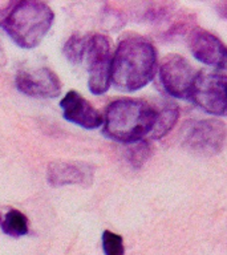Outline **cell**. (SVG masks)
<instances>
[{
  "label": "cell",
  "mask_w": 227,
  "mask_h": 255,
  "mask_svg": "<svg viewBox=\"0 0 227 255\" xmlns=\"http://www.w3.org/2000/svg\"><path fill=\"white\" fill-rule=\"evenodd\" d=\"M226 125L219 120L189 121L182 128V143L197 154L214 155L221 151L226 139Z\"/></svg>",
  "instance_id": "6"
},
{
  "label": "cell",
  "mask_w": 227,
  "mask_h": 255,
  "mask_svg": "<svg viewBox=\"0 0 227 255\" xmlns=\"http://www.w3.org/2000/svg\"><path fill=\"white\" fill-rule=\"evenodd\" d=\"M88 37H84L81 35H73L68 40L64 45V53L67 59L73 64H79L84 60V53H85V47H87Z\"/></svg>",
  "instance_id": "14"
},
{
  "label": "cell",
  "mask_w": 227,
  "mask_h": 255,
  "mask_svg": "<svg viewBox=\"0 0 227 255\" xmlns=\"http://www.w3.org/2000/svg\"><path fill=\"white\" fill-rule=\"evenodd\" d=\"M1 230L11 237H21L28 233V218L21 211L11 209L3 217V222L0 225Z\"/></svg>",
  "instance_id": "13"
},
{
  "label": "cell",
  "mask_w": 227,
  "mask_h": 255,
  "mask_svg": "<svg viewBox=\"0 0 227 255\" xmlns=\"http://www.w3.org/2000/svg\"><path fill=\"white\" fill-rule=\"evenodd\" d=\"M179 116V111L177 107H169L163 109L162 112H157V119L153 125V129L149 133L151 138L159 139L165 137L177 123Z\"/></svg>",
  "instance_id": "12"
},
{
  "label": "cell",
  "mask_w": 227,
  "mask_h": 255,
  "mask_svg": "<svg viewBox=\"0 0 227 255\" xmlns=\"http://www.w3.org/2000/svg\"><path fill=\"white\" fill-rule=\"evenodd\" d=\"M149 155V145L146 142L137 143L134 147L130 149V161L134 165L139 166Z\"/></svg>",
  "instance_id": "16"
},
{
  "label": "cell",
  "mask_w": 227,
  "mask_h": 255,
  "mask_svg": "<svg viewBox=\"0 0 227 255\" xmlns=\"http://www.w3.org/2000/svg\"><path fill=\"white\" fill-rule=\"evenodd\" d=\"M112 59L111 43L107 36L101 33L88 36L84 60L89 73L88 85L93 95H103L109 89Z\"/></svg>",
  "instance_id": "4"
},
{
  "label": "cell",
  "mask_w": 227,
  "mask_h": 255,
  "mask_svg": "<svg viewBox=\"0 0 227 255\" xmlns=\"http://www.w3.org/2000/svg\"><path fill=\"white\" fill-rule=\"evenodd\" d=\"M190 99L209 115L227 116V77L221 72H199Z\"/></svg>",
  "instance_id": "5"
},
{
  "label": "cell",
  "mask_w": 227,
  "mask_h": 255,
  "mask_svg": "<svg viewBox=\"0 0 227 255\" xmlns=\"http://www.w3.org/2000/svg\"><path fill=\"white\" fill-rule=\"evenodd\" d=\"M1 222H3V217H1V214H0V225H1Z\"/></svg>",
  "instance_id": "18"
},
{
  "label": "cell",
  "mask_w": 227,
  "mask_h": 255,
  "mask_svg": "<svg viewBox=\"0 0 227 255\" xmlns=\"http://www.w3.org/2000/svg\"><path fill=\"white\" fill-rule=\"evenodd\" d=\"M47 178L52 186H63V185L87 186L91 185L93 181V167L84 162L56 161L49 163Z\"/></svg>",
  "instance_id": "11"
},
{
  "label": "cell",
  "mask_w": 227,
  "mask_h": 255,
  "mask_svg": "<svg viewBox=\"0 0 227 255\" xmlns=\"http://www.w3.org/2000/svg\"><path fill=\"white\" fill-rule=\"evenodd\" d=\"M16 87L21 93L39 99H51L61 93V81L49 68H25L16 76Z\"/></svg>",
  "instance_id": "8"
},
{
  "label": "cell",
  "mask_w": 227,
  "mask_h": 255,
  "mask_svg": "<svg viewBox=\"0 0 227 255\" xmlns=\"http://www.w3.org/2000/svg\"><path fill=\"white\" fill-rule=\"evenodd\" d=\"M197 77L194 68L179 55H170L159 67V79L165 91L177 99H189Z\"/></svg>",
  "instance_id": "7"
},
{
  "label": "cell",
  "mask_w": 227,
  "mask_h": 255,
  "mask_svg": "<svg viewBox=\"0 0 227 255\" xmlns=\"http://www.w3.org/2000/svg\"><path fill=\"white\" fill-rule=\"evenodd\" d=\"M55 13L47 3L24 0L13 3L1 19L8 36L21 48H35L47 35Z\"/></svg>",
  "instance_id": "3"
},
{
  "label": "cell",
  "mask_w": 227,
  "mask_h": 255,
  "mask_svg": "<svg viewBox=\"0 0 227 255\" xmlns=\"http://www.w3.org/2000/svg\"><path fill=\"white\" fill-rule=\"evenodd\" d=\"M189 47L195 59L210 67H221L227 53V48L217 36L201 28L191 31L189 36Z\"/></svg>",
  "instance_id": "10"
},
{
  "label": "cell",
  "mask_w": 227,
  "mask_h": 255,
  "mask_svg": "<svg viewBox=\"0 0 227 255\" xmlns=\"http://www.w3.org/2000/svg\"><path fill=\"white\" fill-rule=\"evenodd\" d=\"M103 247L105 255H123V241L118 234L105 230L103 234Z\"/></svg>",
  "instance_id": "15"
},
{
  "label": "cell",
  "mask_w": 227,
  "mask_h": 255,
  "mask_svg": "<svg viewBox=\"0 0 227 255\" xmlns=\"http://www.w3.org/2000/svg\"><path fill=\"white\" fill-rule=\"evenodd\" d=\"M157 71L154 45L142 36H126L112 59L111 83L123 92H134L150 83Z\"/></svg>",
  "instance_id": "1"
},
{
  "label": "cell",
  "mask_w": 227,
  "mask_h": 255,
  "mask_svg": "<svg viewBox=\"0 0 227 255\" xmlns=\"http://www.w3.org/2000/svg\"><path fill=\"white\" fill-rule=\"evenodd\" d=\"M64 117L85 129H96L104 124V117L79 92L69 91L60 101Z\"/></svg>",
  "instance_id": "9"
},
{
  "label": "cell",
  "mask_w": 227,
  "mask_h": 255,
  "mask_svg": "<svg viewBox=\"0 0 227 255\" xmlns=\"http://www.w3.org/2000/svg\"><path fill=\"white\" fill-rule=\"evenodd\" d=\"M157 111L142 100L119 99L109 104L104 133L119 142H137L153 129Z\"/></svg>",
  "instance_id": "2"
},
{
  "label": "cell",
  "mask_w": 227,
  "mask_h": 255,
  "mask_svg": "<svg viewBox=\"0 0 227 255\" xmlns=\"http://www.w3.org/2000/svg\"><path fill=\"white\" fill-rule=\"evenodd\" d=\"M218 69H221V71H222L221 73H223V75L227 77V53L226 56H225V59H223L222 64H221V67H219Z\"/></svg>",
  "instance_id": "17"
}]
</instances>
